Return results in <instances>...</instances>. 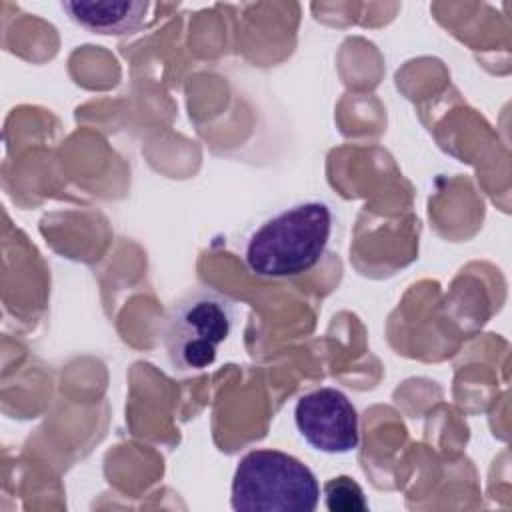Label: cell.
<instances>
[{"label": "cell", "mask_w": 512, "mask_h": 512, "mask_svg": "<svg viewBox=\"0 0 512 512\" xmlns=\"http://www.w3.org/2000/svg\"><path fill=\"white\" fill-rule=\"evenodd\" d=\"M332 210L324 200L296 202L266 218L246 240L244 260L262 278H290L312 270L326 252Z\"/></svg>", "instance_id": "cell-1"}, {"label": "cell", "mask_w": 512, "mask_h": 512, "mask_svg": "<svg viewBox=\"0 0 512 512\" xmlns=\"http://www.w3.org/2000/svg\"><path fill=\"white\" fill-rule=\"evenodd\" d=\"M318 500L314 472L280 450L244 454L232 476L230 504L236 512H312Z\"/></svg>", "instance_id": "cell-2"}, {"label": "cell", "mask_w": 512, "mask_h": 512, "mask_svg": "<svg viewBox=\"0 0 512 512\" xmlns=\"http://www.w3.org/2000/svg\"><path fill=\"white\" fill-rule=\"evenodd\" d=\"M234 330V304L220 292L196 288L168 312L164 350L174 372L190 374L212 366Z\"/></svg>", "instance_id": "cell-3"}, {"label": "cell", "mask_w": 512, "mask_h": 512, "mask_svg": "<svg viewBox=\"0 0 512 512\" xmlns=\"http://www.w3.org/2000/svg\"><path fill=\"white\" fill-rule=\"evenodd\" d=\"M294 424L314 450L326 454L352 452L360 442L358 412L348 396L332 386L304 394L296 402Z\"/></svg>", "instance_id": "cell-4"}, {"label": "cell", "mask_w": 512, "mask_h": 512, "mask_svg": "<svg viewBox=\"0 0 512 512\" xmlns=\"http://www.w3.org/2000/svg\"><path fill=\"white\" fill-rule=\"evenodd\" d=\"M60 8L88 32L124 36L138 30L154 6L144 0H64Z\"/></svg>", "instance_id": "cell-5"}, {"label": "cell", "mask_w": 512, "mask_h": 512, "mask_svg": "<svg viewBox=\"0 0 512 512\" xmlns=\"http://www.w3.org/2000/svg\"><path fill=\"white\" fill-rule=\"evenodd\" d=\"M324 504L330 512H364V510H368L364 490L350 476H336L324 484Z\"/></svg>", "instance_id": "cell-6"}]
</instances>
